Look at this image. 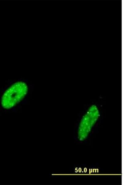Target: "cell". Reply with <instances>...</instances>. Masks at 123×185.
Here are the masks:
<instances>
[{
	"label": "cell",
	"mask_w": 123,
	"mask_h": 185,
	"mask_svg": "<svg viewBox=\"0 0 123 185\" xmlns=\"http://www.w3.org/2000/svg\"><path fill=\"white\" fill-rule=\"evenodd\" d=\"M100 116L98 109L95 105L91 106L83 116L78 128V138L82 141L88 136Z\"/></svg>",
	"instance_id": "cell-2"
},
{
	"label": "cell",
	"mask_w": 123,
	"mask_h": 185,
	"mask_svg": "<svg viewBox=\"0 0 123 185\" xmlns=\"http://www.w3.org/2000/svg\"><path fill=\"white\" fill-rule=\"evenodd\" d=\"M28 91L26 84L22 81L15 83L4 93L1 100V104L4 108H12L19 103L25 97Z\"/></svg>",
	"instance_id": "cell-1"
}]
</instances>
